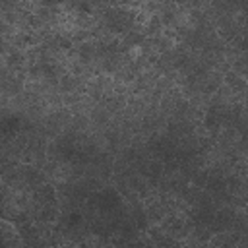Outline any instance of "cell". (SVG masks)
I'll use <instances>...</instances> for the list:
<instances>
[{
  "mask_svg": "<svg viewBox=\"0 0 248 248\" xmlns=\"http://www.w3.org/2000/svg\"><path fill=\"white\" fill-rule=\"evenodd\" d=\"M95 203H97L103 211H110V209H114V207L120 203V198L116 196L114 190H103V192L97 194Z\"/></svg>",
  "mask_w": 248,
  "mask_h": 248,
  "instance_id": "obj_1",
  "label": "cell"
},
{
  "mask_svg": "<svg viewBox=\"0 0 248 248\" xmlns=\"http://www.w3.org/2000/svg\"><path fill=\"white\" fill-rule=\"evenodd\" d=\"M19 126H21V118H19V116H16V114L4 116V118L0 120V134L6 136V138H12L14 134H17Z\"/></svg>",
  "mask_w": 248,
  "mask_h": 248,
  "instance_id": "obj_2",
  "label": "cell"
}]
</instances>
